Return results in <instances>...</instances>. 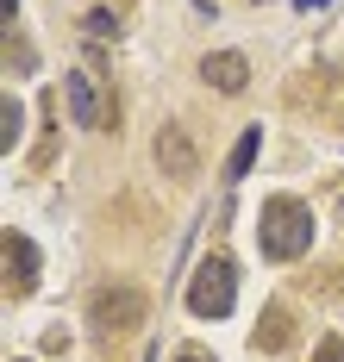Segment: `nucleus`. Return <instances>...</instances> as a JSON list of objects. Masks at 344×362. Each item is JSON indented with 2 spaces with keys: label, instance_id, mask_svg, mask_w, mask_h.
I'll list each match as a JSON object with an SVG mask.
<instances>
[{
  "label": "nucleus",
  "instance_id": "f257e3e1",
  "mask_svg": "<svg viewBox=\"0 0 344 362\" xmlns=\"http://www.w3.org/2000/svg\"><path fill=\"white\" fill-rule=\"evenodd\" d=\"M306 244H313V218H306L301 200H269L263 206V250L275 256V262H288V256H301Z\"/></svg>",
  "mask_w": 344,
  "mask_h": 362
},
{
  "label": "nucleus",
  "instance_id": "f03ea898",
  "mask_svg": "<svg viewBox=\"0 0 344 362\" xmlns=\"http://www.w3.org/2000/svg\"><path fill=\"white\" fill-rule=\"evenodd\" d=\"M188 313H200V319H226L231 313V256H207L200 262V275L188 288Z\"/></svg>",
  "mask_w": 344,
  "mask_h": 362
},
{
  "label": "nucleus",
  "instance_id": "7ed1b4c3",
  "mask_svg": "<svg viewBox=\"0 0 344 362\" xmlns=\"http://www.w3.org/2000/svg\"><path fill=\"white\" fill-rule=\"evenodd\" d=\"M138 319H144V293L138 288H101L88 300V325L107 331V337H113V331H132Z\"/></svg>",
  "mask_w": 344,
  "mask_h": 362
},
{
  "label": "nucleus",
  "instance_id": "20e7f679",
  "mask_svg": "<svg viewBox=\"0 0 344 362\" xmlns=\"http://www.w3.org/2000/svg\"><path fill=\"white\" fill-rule=\"evenodd\" d=\"M156 163H163V175H169V181H188L194 175L200 156H194V138L182 132V125H163V132H156Z\"/></svg>",
  "mask_w": 344,
  "mask_h": 362
},
{
  "label": "nucleus",
  "instance_id": "39448f33",
  "mask_svg": "<svg viewBox=\"0 0 344 362\" xmlns=\"http://www.w3.org/2000/svg\"><path fill=\"white\" fill-rule=\"evenodd\" d=\"M200 81H213L219 94H238V88L251 81V63H244L238 50H219V57H207V63H200Z\"/></svg>",
  "mask_w": 344,
  "mask_h": 362
},
{
  "label": "nucleus",
  "instance_id": "423d86ee",
  "mask_svg": "<svg viewBox=\"0 0 344 362\" xmlns=\"http://www.w3.org/2000/svg\"><path fill=\"white\" fill-rule=\"evenodd\" d=\"M69 107H76V125H81V132H94V125H101V94H94V81H88V75H69Z\"/></svg>",
  "mask_w": 344,
  "mask_h": 362
},
{
  "label": "nucleus",
  "instance_id": "0eeeda50",
  "mask_svg": "<svg viewBox=\"0 0 344 362\" xmlns=\"http://www.w3.org/2000/svg\"><path fill=\"white\" fill-rule=\"evenodd\" d=\"M6 256H13V288H32V275H38V250L13 231V238H6Z\"/></svg>",
  "mask_w": 344,
  "mask_h": 362
},
{
  "label": "nucleus",
  "instance_id": "6e6552de",
  "mask_svg": "<svg viewBox=\"0 0 344 362\" xmlns=\"http://www.w3.org/2000/svg\"><path fill=\"white\" fill-rule=\"evenodd\" d=\"M257 150H263V132H257V125H251V132H244V138H238V144H231L226 181H244V169H251V163H257Z\"/></svg>",
  "mask_w": 344,
  "mask_h": 362
},
{
  "label": "nucleus",
  "instance_id": "1a4fd4ad",
  "mask_svg": "<svg viewBox=\"0 0 344 362\" xmlns=\"http://www.w3.org/2000/svg\"><path fill=\"white\" fill-rule=\"evenodd\" d=\"M88 32H94V37H113V13H107V6H94V13H88Z\"/></svg>",
  "mask_w": 344,
  "mask_h": 362
},
{
  "label": "nucleus",
  "instance_id": "9d476101",
  "mask_svg": "<svg viewBox=\"0 0 344 362\" xmlns=\"http://www.w3.org/2000/svg\"><path fill=\"white\" fill-rule=\"evenodd\" d=\"M319 362H344V344H338V337H326V344H319Z\"/></svg>",
  "mask_w": 344,
  "mask_h": 362
},
{
  "label": "nucleus",
  "instance_id": "9b49d317",
  "mask_svg": "<svg viewBox=\"0 0 344 362\" xmlns=\"http://www.w3.org/2000/svg\"><path fill=\"white\" fill-rule=\"evenodd\" d=\"M176 362H213V356H200V350H188V356H176Z\"/></svg>",
  "mask_w": 344,
  "mask_h": 362
}]
</instances>
